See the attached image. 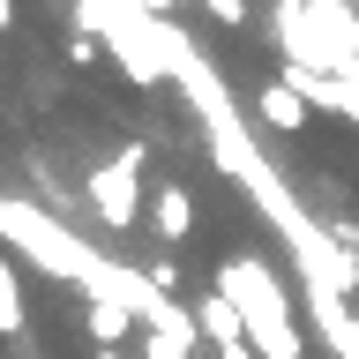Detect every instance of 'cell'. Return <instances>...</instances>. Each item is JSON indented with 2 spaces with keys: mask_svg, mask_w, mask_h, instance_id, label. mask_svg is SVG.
<instances>
[{
  "mask_svg": "<svg viewBox=\"0 0 359 359\" xmlns=\"http://www.w3.org/2000/svg\"><path fill=\"white\" fill-rule=\"evenodd\" d=\"M217 285H224V299L240 307V322L262 337V352L292 359V322H285V299H277V285H269V269L262 262H224Z\"/></svg>",
  "mask_w": 359,
  "mask_h": 359,
  "instance_id": "1",
  "label": "cell"
},
{
  "mask_svg": "<svg viewBox=\"0 0 359 359\" xmlns=\"http://www.w3.org/2000/svg\"><path fill=\"white\" fill-rule=\"evenodd\" d=\"M90 202H97V217H105L112 232H128V224L142 217V150H135V142L90 180Z\"/></svg>",
  "mask_w": 359,
  "mask_h": 359,
  "instance_id": "2",
  "label": "cell"
},
{
  "mask_svg": "<svg viewBox=\"0 0 359 359\" xmlns=\"http://www.w3.org/2000/svg\"><path fill=\"white\" fill-rule=\"evenodd\" d=\"M150 224L165 232V240H187V232H195V202H187L180 180H165V187L150 195Z\"/></svg>",
  "mask_w": 359,
  "mask_h": 359,
  "instance_id": "3",
  "label": "cell"
},
{
  "mask_svg": "<svg viewBox=\"0 0 359 359\" xmlns=\"http://www.w3.org/2000/svg\"><path fill=\"white\" fill-rule=\"evenodd\" d=\"M262 120L269 128H299V120H307V97H299L292 83H269L262 90Z\"/></svg>",
  "mask_w": 359,
  "mask_h": 359,
  "instance_id": "4",
  "label": "cell"
},
{
  "mask_svg": "<svg viewBox=\"0 0 359 359\" xmlns=\"http://www.w3.org/2000/svg\"><path fill=\"white\" fill-rule=\"evenodd\" d=\"M128 322H135V314L120 307V299H90V337H97L105 352H112V344H120V337H128Z\"/></svg>",
  "mask_w": 359,
  "mask_h": 359,
  "instance_id": "5",
  "label": "cell"
},
{
  "mask_svg": "<svg viewBox=\"0 0 359 359\" xmlns=\"http://www.w3.org/2000/svg\"><path fill=\"white\" fill-rule=\"evenodd\" d=\"M0 337H22V285L8 255H0Z\"/></svg>",
  "mask_w": 359,
  "mask_h": 359,
  "instance_id": "6",
  "label": "cell"
},
{
  "mask_svg": "<svg viewBox=\"0 0 359 359\" xmlns=\"http://www.w3.org/2000/svg\"><path fill=\"white\" fill-rule=\"evenodd\" d=\"M67 60H75V67H90V60H105V45L90 38V30H75V38H67Z\"/></svg>",
  "mask_w": 359,
  "mask_h": 359,
  "instance_id": "7",
  "label": "cell"
},
{
  "mask_svg": "<svg viewBox=\"0 0 359 359\" xmlns=\"http://www.w3.org/2000/svg\"><path fill=\"white\" fill-rule=\"evenodd\" d=\"M202 8H210L224 30H240V22H247V0H202Z\"/></svg>",
  "mask_w": 359,
  "mask_h": 359,
  "instance_id": "8",
  "label": "cell"
},
{
  "mask_svg": "<svg viewBox=\"0 0 359 359\" xmlns=\"http://www.w3.org/2000/svg\"><path fill=\"white\" fill-rule=\"evenodd\" d=\"M135 8H142V15H172V0H135Z\"/></svg>",
  "mask_w": 359,
  "mask_h": 359,
  "instance_id": "9",
  "label": "cell"
},
{
  "mask_svg": "<svg viewBox=\"0 0 359 359\" xmlns=\"http://www.w3.org/2000/svg\"><path fill=\"white\" fill-rule=\"evenodd\" d=\"M8 22H15V0H0V30H8Z\"/></svg>",
  "mask_w": 359,
  "mask_h": 359,
  "instance_id": "10",
  "label": "cell"
},
{
  "mask_svg": "<svg viewBox=\"0 0 359 359\" xmlns=\"http://www.w3.org/2000/svg\"><path fill=\"white\" fill-rule=\"evenodd\" d=\"M97 359H120V352H97Z\"/></svg>",
  "mask_w": 359,
  "mask_h": 359,
  "instance_id": "11",
  "label": "cell"
}]
</instances>
